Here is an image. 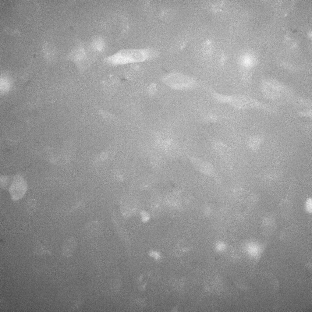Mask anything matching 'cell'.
<instances>
[{"mask_svg": "<svg viewBox=\"0 0 312 312\" xmlns=\"http://www.w3.org/2000/svg\"><path fill=\"white\" fill-rule=\"evenodd\" d=\"M207 89L211 98L216 103L238 110H257L271 114H275L277 111L275 106L249 95L241 93L224 94L218 92L210 86H208Z\"/></svg>", "mask_w": 312, "mask_h": 312, "instance_id": "6da1fadb", "label": "cell"}, {"mask_svg": "<svg viewBox=\"0 0 312 312\" xmlns=\"http://www.w3.org/2000/svg\"><path fill=\"white\" fill-rule=\"evenodd\" d=\"M260 87L261 92L266 98L280 105L293 104L296 96L289 87L273 78L263 79Z\"/></svg>", "mask_w": 312, "mask_h": 312, "instance_id": "7a4b0ae2", "label": "cell"}, {"mask_svg": "<svg viewBox=\"0 0 312 312\" xmlns=\"http://www.w3.org/2000/svg\"><path fill=\"white\" fill-rule=\"evenodd\" d=\"M157 53L151 48L125 49L105 57L104 62L112 66L142 62L155 58Z\"/></svg>", "mask_w": 312, "mask_h": 312, "instance_id": "3957f363", "label": "cell"}, {"mask_svg": "<svg viewBox=\"0 0 312 312\" xmlns=\"http://www.w3.org/2000/svg\"><path fill=\"white\" fill-rule=\"evenodd\" d=\"M162 82L165 85L174 90L189 91L200 87L201 82L196 78L178 72L173 71L163 76Z\"/></svg>", "mask_w": 312, "mask_h": 312, "instance_id": "277c9868", "label": "cell"}, {"mask_svg": "<svg viewBox=\"0 0 312 312\" xmlns=\"http://www.w3.org/2000/svg\"><path fill=\"white\" fill-rule=\"evenodd\" d=\"M99 55L93 49L90 42L76 39L69 57L78 66L84 67L93 63Z\"/></svg>", "mask_w": 312, "mask_h": 312, "instance_id": "5b68a950", "label": "cell"}, {"mask_svg": "<svg viewBox=\"0 0 312 312\" xmlns=\"http://www.w3.org/2000/svg\"><path fill=\"white\" fill-rule=\"evenodd\" d=\"M210 142L213 150L232 172L234 168V157L232 148L225 143L214 138L211 139Z\"/></svg>", "mask_w": 312, "mask_h": 312, "instance_id": "8992f818", "label": "cell"}, {"mask_svg": "<svg viewBox=\"0 0 312 312\" xmlns=\"http://www.w3.org/2000/svg\"><path fill=\"white\" fill-rule=\"evenodd\" d=\"M190 160L193 167L200 173L216 179L219 176L214 166L209 162L196 156H190Z\"/></svg>", "mask_w": 312, "mask_h": 312, "instance_id": "52a82bcc", "label": "cell"}, {"mask_svg": "<svg viewBox=\"0 0 312 312\" xmlns=\"http://www.w3.org/2000/svg\"><path fill=\"white\" fill-rule=\"evenodd\" d=\"M27 189V183L22 177L17 176L14 178L9 189L12 200L16 201L22 198Z\"/></svg>", "mask_w": 312, "mask_h": 312, "instance_id": "ba28073f", "label": "cell"}, {"mask_svg": "<svg viewBox=\"0 0 312 312\" xmlns=\"http://www.w3.org/2000/svg\"><path fill=\"white\" fill-rule=\"evenodd\" d=\"M93 49L99 55L105 51L106 43L105 39L101 37H97L90 42Z\"/></svg>", "mask_w": 312, "mask_h": 312, "instance_id": "9c48e42d", "label": "cell"}, {"mask_svg": "<svg viewBox=\"0 0 312 312\" xmlns=\"http://www.w3.org/2000/svg\"><path fill=\"white\" fill-rule=\"evenodd\" d=\"M223 2L222 1H220L219 2H218L216 3H215L214 4H210V5H208V8H210V9L211 10H213V11L217 12L219 10H221L222 9V7L221 6L223 4Z\"/></svg>", "mask_w": 312, "mask_h": 312, "instance_id": "30bf717a", "label": "cell"}, {"mask_svg": "<svg viewBox=\"0 0 312 312\" xmlns=\"http://www.w3.org/2000/svg\"><path fill=\"white\" fill-rule=\"evenodd\" d=\"M312 113V108L300 111L298 112V115L300 116L308 118H311Z\"/></svg>", "mask_w": 312, "mask_h": 312, "instance_id": "8fae6325", "label": "cell"}, {"mask_svg": "<svg viewBox=\"0 0 312 312\" xmlns=\"http://www.w3.org/2000/svg\"><path fill=\"white\" fill-rule=\"evenodd\" d=\"M148 91L151 94H154L156 91L157 86L154 83L151 84L148 88Z\"/></svg>", "mask_w": 312, "mask_h": 312, "instance_id": "7c38bea8", "label": "cell"}, {"mask_svg": "<svg viewBox=\"0 0 312 312\" xmlns=\"http://www.w3.org/2000/svg\"><path fill=\"white\" fill-rule=\"evenodd\" d=\"M226 57L223 53H222L219 59V62L221 65H223L225 61Z\"/></svg>", "mask_w": 312, "mask_h": 312, "instance_id": "4fadbf2b", "label": "cell"}, {"mask_svg": "<svg viewBox=\"0 0 312 312\" xmlns=\"http://www.w3.org/2000/svg\"><path fill=\"white\" fill-rule=\"evenodd\" d=\"M141 217L142 221L144 222L147 221L149 219L148 214L145 212H143L141 213Z\"/></svg>", "mask_w": 312, "mask_h": 312, "instance_id": "5bb4252c", "label": "cell"}, {"mask_svg": "<svg viewBox=\"0 0 312 312\" xmlns=\"http://www.w3.org/2000/svg\"><path fill=\"white\" fill-rule=\"evenodd\" d=\"M275 290L276 292H278L279 290L280 286L279 282L277 278L275 279Z\"/></svg>", "mask_w": 312, "mask_h": 312, "instance_id": "9a60e30c", "label": "cell"}, {"mask_svg": "<svg viewBox=\"0 0 312 312\" xmlns=\"http://www.w3.org/2000/svg\"><path fill=\"white\" fill-rule=\"evenodd\" d=\"M306 268L309 270L310 271H311V264L310 262L307 263L305 264V265Z\"/></svg>", "mask_w": 312, "mask_h": 312, "instance_id": "2e32d148", "label": "cell"}, {"mask_svg": "<svg viewBox=\"0 0 312 312\" xmlns=\"http://www.w3.org/2000/svg\"><path fill=\"white\" fill-rule=\"evenodd\" d=\"M211 42V41L210 40L207 39L202 44L203 45H207L210 44Z\"/></svg>", "mask_w": 312, "mask_h": 312, "instance_id": "e0dca14e", "label": "cell"}]
</instances>
